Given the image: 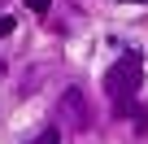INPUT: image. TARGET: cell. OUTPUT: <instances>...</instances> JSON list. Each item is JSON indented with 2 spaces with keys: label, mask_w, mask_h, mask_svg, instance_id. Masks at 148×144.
I'll list each match as a JSON object with an SVG mask.
<instances>
[{
  "label": "cell",
  "mask_w": 148,
  "mask_h": 144,
  "mask_svg": "<svg viewBox=\"0 0 148 144\" xmlns=\"http://www.w3.org/2000/svg\"><path fill=\"white\" fill-rule=\"evenodd\" d=\"M122 5H148V0H122Z\"/></svg>",
  "instance_id": "obj_5"
},
{
  "label": "cell",
  "mask_w": 148,
  "mask_h": 144,
  "mask_svg": "<svg viewBox=\"0 0 148 144\" xmlns=\"http://www.w3.org/2000/svg\"><path fill=\"white\" fill-rule=\"evenodd\" d=\"M139 79H144V61H139V52L118 57V65L105 74V92L118 101V109H131V96L139 92Z\"/></svg>",
  "instance_id": "obj_1"
},
{
  "label": "cell",
  "mask_w": 148,
  "mask_h": 144,
  "mask_svg": "<svg viewBox=\"0 0 148 144\" xmlns=\"http://www.w3.org/2000/svg\"><path fill=\"white\" fill-rule=\"evenodd\" d=\"M44 144H61V135H57V131L48 127V135H44Z\"/></svg>",
  "instance_id": "obj_4"
},
{
  "label": "cell",
  "mask_w": 148,
  "mask_h": 144,
  "mask_svg": "<svg viewBox=\"0 0 148 144\" xmlns=\"http://www.w3.org/2000/svg\"><path fill=\"white\" fill-rule=\"evenodd\" d=\"M13 31V18H0V35H9Z\"/></svg>",
  "instance_id": "obj_3"
},
{
  "label": "cell",
  "mask_w": 148,
  "mask_h": 144,
  "mask_svg": "<svg viewBox=\"0 0 148 144\" xmlns=\"http://www.w3.org/2000/svg\"><path fill=\"white\" fill-rule=\"evenodd\" d=\"M26 5H31L35 13H48V0H26Z\"/></svg>",
  "instance_id": "obj_2"
}]
</instances>
